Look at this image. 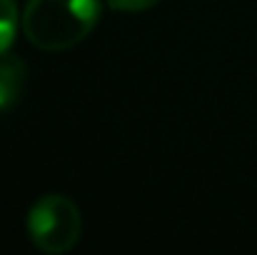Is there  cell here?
<instances>
[{
  "mask_svg": "<svg viewBox=\"0 0 257 255\" xmlns=\"http://www.w3.org/2000/svg\"><path fill=\"white\" fill-rule=\"evenodd\" d=\"M102 15V0H28L20 30L30 45L63 53L80 45Z\"/></svg>",
  "mask_w": 257,
  "mask_h": 255,
  "instance_id": "6da1fadb",
  "label": "cell"
},
{
  "mask_svg": "<svg viewBox=\"0 0 257 255\" xmlns=\"http://www.w3.org/2000/svg\"><path fill=\"white\" fill-rule=\"evenodd\" d=\"M25 228L40 253L65 255L83 238V213L68 195L48 193L28 210Z\"/></svg>",
  "mask_w": 257,
  "mask_h": 255,
  "instance_id": "7a4b0ae2",
  "label": "cell"
},
{
  "mask_svg": "<svg viewBox=\"0 0 257 255\" xmlns=\"http://www.w3.org/2000/svg\"><path fill=\"white\" fill-rule=\"evenodd\" d=\"M28 78V65L18 55H3L0 58V110H10L25 88Z\"/></svg>",
  "mask_w": 257,
  "mask_h": 255,
  "instance_id": "3957f363",
  "label": "cell"
},
{
  "mask_svg": "<svg viewBox=\"0 0 257 255\" xmlns=\"http://www.w3.org/2000/svg\"><path fill=\"white\" fill-rule=\"evenodd\" d=\"M23 23V13L18 10L15 0H0V58L10 53L18 30Z\"/></svg>",
  "mask_w": 257,
  "mask_h": 255,
  "instance_id": "277c9868",
  "label": "cell"
},
{
  "mask_svg": "<svg viewBox=\"0 0 257 255\" xmlns=\"http://www.w3.org/2000/svg\"><path fill=\"white\" fill-rule=\"evenodd\" d=\"M160 0H107V8L115 13H145Z\"/></svg>",
  "mask_w": 257,
  "mask_h": 255,
  "instance_id": "5b68a950",
  "label": "cell"
}]
</instances>
